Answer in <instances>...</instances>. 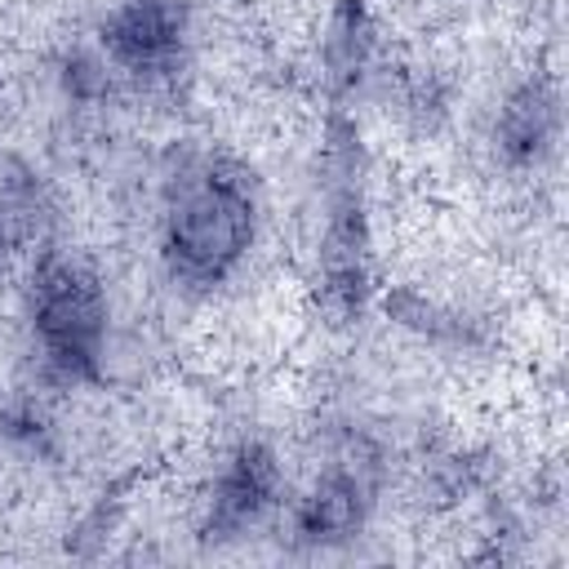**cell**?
<instances>
[{
	"label": "cell",
	"mask_w": 569,
	"mask_h": 569,
	"mask_svg": "<svg viewBox=\"0 0 569 569\" xmlns=\"http://www.w3.org/2000/svg\"><path fill=\"white\" fill-rule=\"evenodd\" d=\"M249 231H253V204H249L244 182L209 164L178 187V200L169 209L164 249L182 280L213 284L244 253Z\"/></svg>",
	"instance_id": "1"
},
{
	"label": "cell",
	"mask_w": 569,
	"mask_h": 569,
	"mask_svg": "<svg viewBox=\"0 0 569 569\" xmlns=\"http://www.w3.org/2000/svg\"><path fill=\"white\" fill-rule=\"evenodd\" d=\"M36 329L62 373L89 378L98 369L107 333V307L93 276L71 262H49L36 280Z\"/></svg>",
	"instance_id": "2"
},
{
	"label": "cell",
	"mask_w": 569,
	"mask_h": 569,
	"mask_svg": "<svg viewBox=\"0 0 569 569\" xmlns=\"http://www.w3.org/2000/svg\"><path fill=\"white\" fill-rule=\"evenodd\" d=\"M107 53L133 76H164L182 53V13L169 0H129L102 27Z\"/></svg>",
	"instance_id": "3"
},
{
	"label": "cell",
	"mask_w": 569,
	"mask_h": 569,
	"mask_svg": "<svg viewBox=\"0 0 569 569\" xmlns=\"http://www.w3.org/2000/svg\"><path fill=\"white\" fill-rule=\"evenodd\" d=\"M276 493V462L262 445H244L236 449V458L227 462L218 489H213V507H209V533L231 538L244 525H253L262 516V507Z\"/></svg>",
	"instance_id": "4"
},
{
	"label": "cell",
	"mask_w": 569,
	"mask_h": 569,
	"mask_svg": "<svg viewBox=\"0 0 569 569\" xmlns=\"http://www.w3.org/2000/svg\"><path fill=\"white\" fill-rule=\"evenodd\" d=\"M365 516V485L351 471L329 476L298 511V533L311 542H329V538H347Z\"/></svg>",
	"instance_id": "5"
},
{
	"label": "cell",
	"mask_w": 569,
	"mask_h": 569,
	"mask_svg": "<svg viewBox=\"0 0 569 569\" xmlns=\"http://www.w3.org/2000/svg\"><path fill=\"white\" fill-rule=\"evenodd\" d=\"M556 133V102L542 84H525L498 120V142L511 160H538Z\"/></svg>",
	"instance_id": "6"
},
{
	"label": "cell",
	"mask_w": 569,
	"mask_h": 569,
	"mask_svg": "<svg viewBox=\"0 0 569 569\" xmlns=\"http://www.w3.org/2000/svg\"><path fill=\"white\" fill-rule=\"evenodd\" d=\"M369 49H373V27H369V13L360 4H342L329 22V36H325V62L333 71L338 84L356 80L369 62Z\"/></svg>",
	"instance_id": "7"
},
{
	"label": "cell",
	"mask_w": 569,
	"mask_h": 569,
	"mask_svg": "<svg viewBox=\"0 0 569 569\" xmlns=\"http://www.w3.org/2000/svg\"><path fill=\"white\" fill-rule=\"evenodd\" d=\"M0 249H4V227H0Z\"/></svg>",
	"instance_id": "8"
}]
</instances>
